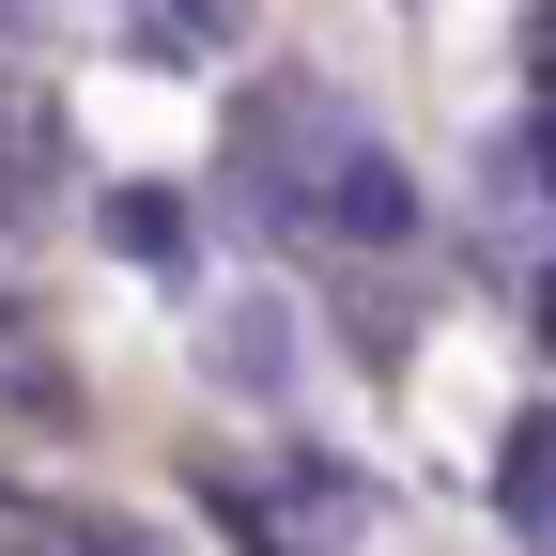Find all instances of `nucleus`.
Returning a JSON list of instances; mask_svg holds the SVG:
<instances>
[{"label": "nucleus", "instance_id": "1", "mask_svg": "<svg viewBox=\"0 0 556 556\" xmlns=\"http://www.w3.org/2000/svg\"><path fill=\"white\" fill-rule=\"evenodd\" d=\"M325 217L356 232V248H402V232H417V186L371 155V139H325Z\"/></svg>", "mask_w": 556, "mask_h": 556}, {"label": "nucleus", "instance_id": "4", "mask_svg": "<svg viewBox=\"0 0 556 556\" xmlns=\"http://www.w3.org/2000/svg\"><path fill=\"white\" fill-rule=\"evenodd\" d=\"M495 495H510V541H556V433H541V417L510 433V479H495Z\"/></svg>", "mask_w": 556, "mask_h": 556}, {"label": "nucleus", "instance_id": "5", "mask_svg": "<svg viewBox=\"0 0 556 556\" xmlns=\"http://www.w3.org/2000/svg\"><path fill=\"white\" fill-rule=\"evenodd\" d=\"M170 16H186L201 47H217V31H248V0H170Z\"/></svg>", "mask_w": 556, "mask_h": 556}, {"label": "nucleus", "instance_id": "2", "mask_svg": "<svg viewBox=\"0 0 556 556\" xmlns=\"http://www.w3.org/2000/svg\"><path fill=\"white\" fill-rule=\"evenodd\" d=\"M201 356H217V387H248V402H278V371H294V325H278V309L248 294V309H217V340H201Z\"/></svg>", "mask_w": 556, "mask_h": 556}, {"label": "nucleus", "instance_id": "6", "mask_svg": "<svg viewBox=\"0 0 556 556\" xmlns=\"http://www.w3.org/2000/svg\"><path fill=\"white\" fill-rule=\"evenodd\" d=\"M526 170H541V186H556V109H541V124H526Z\"/></svg>", "mask_w": 556, "mask_h": 556}, {"label": "nucleus", "instance_id": "3", "mask_svg": "<svg viewBox=\"0 0 556 556\" xmlns=\"http://www.w3.org/2000/svg\"><path fill=\"white\" fill-rule=\"evenodd\" d=\"M109 232L155 263V278H186V201H170V186H109Z\"/></svg>", "mask_w": 556, "mask_h": 556}, {"label": "nucleus", "instance_id": "7", "mask_svg": "<svg viewBox=\"0 0 556 556\" xmlns=\"http://www.w3.org/2000/svg\"><path fill=\"white\" fill-rule=\"evenodd\" d=\"M541 325H556V278H541Z\"/></svg>", "mask_w": 556, "mask_h": 556}]
</instances>
